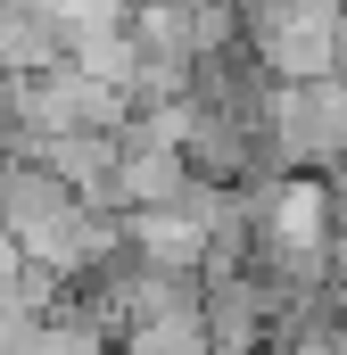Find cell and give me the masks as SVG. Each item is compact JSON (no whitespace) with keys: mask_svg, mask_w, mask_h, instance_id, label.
<instances>
[{"mask_svg":"<svg viewBox=\"0 0 347 355\" xmlns=\"http://www.w3.org/2000/svg\"><path fill=\"white\" fill-rule=\"evenodd\" d=\"M133 83L116 75H91L75 58L42 67V75H17V124H25V149L50 141V132H124L133 124Z\"/></svg>","mask_w":347,"mask_h":355,"instance_id":"cell-1","label":"cell"},{"mask_svg":"<svg viewBox=\"0 0 347 355\" xmlns=\"http://www.w3.org/2000/svg\"><path fill=\"white\" fill-rule=\"evenodd\" d=\"M264 132H273L281 174H331V166H347V75H306V83L273 75Z\"/></svg>","mask_w":347,"mask_h":355,"instance_id":"cell-2","label":"cell"},{"mask_svg":"<svg viewBox=\"0 0 347 355\" xmlns=\"http://www.w3.org/2000/svg\"><path fill=\"white\" fill-rule=\"evenodd\" d=\"M248 8V50L281 83H306V75H339V25L347 0H240Z\"/></svg>","mask_w":347,"mask_h":355,"instance_id":"cell-3","label":"cell"},{"mask_svg":"<svg viewBox=\"0 0 347 355\" xmlns=\"http://www.w3.org/2000/svg\"><path fill=\"white\" fill-rule=\"evenodd\" d=\"M124 248L141 265H174V272H207L215 257V223L182 198V207H124Z\"/></svg>","mask_w":347,"mask_h":355,"instance_id":"cell-4","label":"cell"},{"mask_svg":"<svg viewBox=\"0 0 347 355\" xmlns=\"http://www.w3.org/2000/svg\"><path fill=\"white\" fill-rule=\"evenodd\" d=\"M198 190V166L190 149H166V141H133L124 132V157H116V182H108V207H182Z\"/></svg>","mask_w":347,"mask_h":355,"instance_id":"cell-5","label":"cell"},{"mask_svg":"<svg viewBox=\"0 0 347 355\" xmlns=\"http://www.w3.org/2000/svg\"><path fill=\"white\" fill-rule=\"evenodd\" d=\"M33 157H42L58 182H75L83 198L108 207V182H116V157H124V132H50V141H33Z\"/></svg>","mask_w":347,"mask_h":355,"instance_id":"cell-6","label":"cell"}]
</instances>
